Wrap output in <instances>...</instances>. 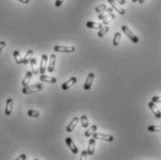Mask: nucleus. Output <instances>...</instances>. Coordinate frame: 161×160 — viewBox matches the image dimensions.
I'll return each instance as SVG.
<instances>
[{
    "label": "nucleus",
    "mask_w": 161,
    "mask_h": 160,
    "mask_svg": "<svg viewBox=\"0 0 161 160\" xmlns=\"http://www.w3.org/2000/svg\"><path fill=\"white\" fill-rule=\"evenodd\" d=\"M43 88V86L42 84H34V85H31V86H26L23 87V94H31V93H34V92H38Z\"/></svg>",
    "instance_id": "nucleus-1"
},
{
    "label": "nucleus",
    "mask_w": 161,
    "mask_h": 160,
    "mask_svg": "<svg viewBox=\"0 0 161 160\" xmlns=\"http://www.w3.org/2000/svg\"><path fill=\"white\" fill-rule=\"evenodd\" d=\"M121 30L124 32V34H126V36H127V37L131 40V42H133V43H138V42H139L138 37L135 36L133 32L130 31V29L129 28L127 25H123V26L121 27Z\"/></svg>",
    "instance_id": "nucleus-2"
},
{
    "label": "nucleus",
    "mask_w": 161,
    "mask_h": 160,
    "mask_svg": "<svg viewBox=\"0 0 161 160\" xmlns=\"http://www.w3.org/2000/svg\"><path fill=\"white\" fill-rule=\"evenodd\" d=\"M54 50L56 52H66L72 53L75 50V47L74 46H55Z\"/></svg>",
    "instance_id": "nucleus-3"
},
{
    "label": "nucleus",
    "mask_w": 161,
    "mask_h": 160,
    "mask_svg": "<svg viewBox=\"0 0 161 160\" xmlns=\"http://www.w3.org/2000/svg\"><path fill=\"white\" fill-rule=\"evenodd\" d=\"M92 137L94 139H96V140H102V141L109 142L114 141L113 136L108 135V134H103V133H97V132H95V133L92 135Z\"/></svg>",
    "instance_id": "nucleus-4"
},
{
    "label": "nucleus",
    "mask_w": 161,
    "mask_h": 160,
    "mask_svg": "<svg viewBox=\"0 0 161 160\" xmlns=\"http://www.w3.org/2000/svg\"><path fill=\"white\" fill-rule=\"evenodd\" d=\"M48 55L43 54L41 57V62H40V67H39V73L41 75H44L47 69V62H48Z\"/></svg>",
    "instance_id": "nucleus-5"
},
{
    "label": "nucleus",
    "mask_w": 161,
    "mask_h": 160,
    "mask_svg": "<svg viewBox=\"0 0 161 160\" xmlns=\"http://www.w3.org/2000/svg\"><path fill=\"white\" fill-rule=\"evenodd\" d=\"M65 143L67 144L69 149L72 151L73 154H78V147H76V145L75 144L74 141L72 140V138L67 137V138L65 139Z\"/></svg>",
    "instance_id": "nucleus-6"
},
{
    "label": "nucleus",
    "mask_w": 161,
    "mask_h": 160,
    "mask_svg": "<svg viewBox=\"0 0 161 160\" xmlns=\"http://www.w3.org/2000/svg\"><path fill=\"white\" fill-rule=\"evenodd\" d=\"M94 78H95V75L93 73H89L87 76V79L85 81V84H84V88L86 90H89L90 88H91V85L94 81Z\"/></svg>",
    "instance_id": "nucleus-7"
},
{
    "label": "nucleus",
    "mask_w": 161,
    "mask_h": 160,
    "mask_svg": "<svg viewBox=\"0 0 161 160\" xmlns=\"http://www.w3.org/2000/svg\"><path fill=\"white\" fill-rule=\"evenodd\" d=\"M76 81H78V78L76 77H75V76H73V77H71V78H69L66 82H64V84L61 85V88L64 90H67V89H69L70 88H71L73 85H75V83H76Z\"/></svg>",
    "instance_id": "nucleus-8"
},
{
    "label": "nucleus",
    "mask_w": 161,
    "mask_h": 160,
    "mask_svg": "<svg viewBox=\"0 0 161 160\" xmlns=\"http://www.w3.org/2000/svg\"><path fill=\"white\" fill-rule=\"evenodd\" d=\"M55 65H56V55L55 54H51L50 57V62H48V73H52L55 69Z\"/></svg>",
    "instance_id": "nucleus-9"
},
{
    "label": "nucleus",
    "mask_w": 161,
    "mask_h": 160,
    "mask_svg": "<svg viewBox=\"0 0 161 160\" xmlns=\"http://www.w3.org/2000/svg\"><path fill=\"white\" fill-rule=\"evenodd\" d=\"M107 2H109V4L112 6V8H113V9H116L118 13H119L120 15H124L126 11L125 9H123L121 7H119L117 5V3L115 1V0H107Z\"/></svg>",
    "instance_id": "nucleus-10"
},
{
    "label": "nucleus",
    "mask_w": 161,
    "mask_h": 160,
    "mask_svg": "<svg viewBox=\"0 0 161 160\" xmlns=\"http://www.w3.org/2000/svg\"><path fill=\"white\" fill-rule=\"evenodd\" d=\"M95 144H96V139L92 138L90 139L89 142V146H88V155L89 156H93L94 152H95Z\"/></svg>",
    "instance_id": "nucleus-11"
},
{
    "label": "nucleus",
    "mask_w": 161,
    "mask_h": 160,
    "mask_svg": "<svg viewBox=\"0 0 161 160\" xmlns=\"http://www.w3.org/2000/svg\"><path fill=\"white\" fill-rule=\"evenodd\" d=\"M148 106H149V108L152 110V112L154 113V115H155V116H156L157 118H161V112L159 111V109L157 107L155 102H150L148 103Z\"/></svg>",
    "instance_id": "nucleus-12"
},
{
    "label": "nucleus",
    "mask_w": 161,
    "mask_h": 160,
    "mask_svg": "<svg viewBox=\"0 0 161 160\" xmlns=\"http://www.w3.org/2000/svg\"><path fill=\"white\" fill-rule=\"evenodd\" d=\"M79 123V118L78 117H74L73 119H72V121L70 122V124L67 126V128H66V130H67V132H72L74 129H75V128L78 126V124Z\"/></svg>",
    "instance_id": "nucleus-13"
},
{
    "label": "nucleus",
    "mask_w": 161,
    "mask_h": 160,
    "mask_svg": "<svg viewBox=\"0 0 161 160\" xmlns=\"http://www.w3.org/2000/svg\"><path fill=\"white\" fill-rule=\"evenodd\" d=\"M31 67H32V73L34 75H38L39 74V68L37 66V61L36 58H32L30 61Z\"/></svg>",
    "instance_id": "nucleus-14"
},
{
    "label": "nucleus",
    "mask_w": 161,
    "mask_h": 160,
    "mask_svg": "<svg viewBox=\"0 0 161 160\" xmlns=\"http://www.w3.org/2000/svg\"><path fill=\"white\" fill-rule=\"evenodd\" d=\"M13 108V100L12 99H8L6 102V108H5V114L7 115H10L12 112Z\"/></svg>",
    "instance_id": "nucleus-15"
},
{
    "label": "nucleus",
    "mask_w": 161,
    "mask_h": 160,
    "mask_svg": "<svg viewBox=\"0 0 161 160\" xmlns=\"http://www.w3.org/2000/svg\"><path fill=\"white\" fill-rule=\"evenodd\" d=\"M40 80L42 82L50 83V84H54V83H56V81H57V78L53 77V76H48V75H41Z\"/></svg>",
    "instance_id": "nucleus-16"
},
{
    "label": "nucleus",
    "mask_w": 161,
    "mask_h": 160,
    "mask_svg": "<svg viewBox=\"0 0 161 160\" xmlns=\"http://www.w3.org/2000/svg\"><path fill=\"white\" fill-rule=\"evenodd\" d=\"M111 13H113V8H109V9H104L102 12H101L99 16H98V19H99L100 20H102L103 19H105L107 16H109Z\"/></svg>",
    "instance_id": "nucleus-17"
},
{
    "label": "nucleus",
    "mask_w": 161,
    "mask_h": 160,
    "mask_svg": "<svg viewBox=\"0 0 161 160\" xmlns=\"http://www.w3.org/2000/svg\"><path fill=\"white\" fill-rule=\"evenodd\" d=\"M32 76H33V73L32 72H27L25 74V76H24V78L23 79V82H22V84L23 87H26L29 85V83L32 79Z\"/></svg>",
    "instance_id": "nucleus-18"
},
{
    "label": "nucleus",
    "mask_w": 161,
    "mask_h": 160,
    "mask_svg": "<svg viewBox=\"0 0 161 160\" xmlns=\"http://www.w3.org/2000/svg\"><path fill=\"white\" fill-rule=\"evenodd\" d=\"M86 26L88 27V28H90V29L100 30L102 27V23H94V22H88L86 23Z\"/></svg>",
    "instance_id": "nucleus-19"
},
{
    "label": "nucleus",
    "mask_w": 161,
    "mask_h": 160,
    "mask_svg": "<svg viewBox=\"0 0 161 160\" xmlns=\"http://www.w3.org/2000/svg\"><path fill=\"white\" fill-rule=\"evenodd\" d=\"M33 55H34V51H33L32 50H28V51L26 52V54H25L23 60V64H27L28 62H30L31 59L33 58Z\"/></svg>",
    "instance_id": "nucleus-20"
},
{
    "label": "nucleus",
    "mask_w": 161,
    "mask_h": 160,
    "mask_svg": "<svg viewBox=\"0 0 161 160\" xmlns=\"http://www.w3.org/2000/svg\"><path fill=\"white\" fill-rule=\"evenodd\" d=\"M97 130V126H95V125H92L91 127H90L89 129H87V131L85 132V137L89 138V137H91L95 132Z\"/></svg>",
    "instance_id": "nucleus-21"
},
{
    "label": "nucleus",
    "mask_w": 161,
    "mask_h": 160,
    "mask_svg": "<svg viewBox=\"0 0 161 160\" xmlns=\"http://www.w3.org/2000/svg\"><path fill=\"white\" fill-rule=\"evenodd\" d=\"M13 57H14V60H15L16 64H23V59L20 57V54L18 50H15L13 52Z\"/></svg>",
    "instance_id": "nucleus-22"
},
{
    "label": "nucleus",
    "mask_w": 161,
    "mask_h": 160,
    "mask_svg": "<svg viewBox=\"0 0 161 160\" xmlns=\"http://www.w3.org/2000/svg\"><path fill=\"white\" fill-rule=\"evenodd\" d=\"M120 40H121V34L119 32H117L115 34V37H114V40H113V45L115 47H117L120 43Z\"/></svg>",
    "instance_id": "nucleus-23"
},
{
    "label": "nucleus",
    "mask_w": 161,
    "mask_h": 160,
    "mask_svg": "<svg viewBox=\"0 0 161 160\" xmlns=\"http://www.w3.org/2000/svg\"><path fill=\"white\" fill-rule=\"evenodd\" d=\"M108 32H109V27L108 26H102V28L99 30V32H98V37H103Z\"/></svg>",
    "instance_id": "nucleus-24"
},
{
    "label": "nucleus",
    "mask_w": 161,
    "mask_h": 160,
    "mask_svg": "<svg viewBox=\"0 0 161 160\" xmlns=\"http://www.w3.org/2000/svg\"><path fill=\"white\" fill-rule=\"evenodd\" d=\"M115 19H116V15L113 14V13H111V14H110L109 16H107L105 19H103V20H102V24L106 25V24L110 23L112 22V20H114Z\"/></svg>",
    "instance_id": "nucleus-25"
},
{
    "label": "nucleus",
    "mask_w": 161,
    "mask_h": 160,
    "mask_svg": "<svg viewBox=\"0 0 161 160\" xmlns=\"http://www.w3.org/2000/svg\"><path fill=\"white\" fill-rule=\"evenodd\" d=\"M80 122H81V126L83 128H88L89 127V119L87 115H83L81 117H80Z\"/></svg>",
    "instance_id": "nucleus-26"
},
{
    "label": "nucleus",
    "mask_w": 161,
    "mask_h": 160,
    "mask_svg": "<svg viewBox=\"0 0 161 160\" xmlns=\"http://www.w3.org/2000/svg\"><path fill=\"white\" fill-rule=\"evenodd\" d=\"M27 115H29L30 117H34V118H37L40 115V113L38 112L37 110H29L28 111V113Z\"/></svg>",
    "instance_id": "nucleus-27"
},
{
    "label": "nucleus",
    "mask_w": 161,
    "mask_h": 160,
    "mask_svg": "<svg viewBox=\"0 0 161 160\" xmlns=\"http://www.w3.org/2000/svg\"><path fill=\"white\" fill-rule=\"evenodd\" d=\"M107 9V7H106L105 4H101V5L97 6L96 8H95V12L96 13H101V12H102L104 9Z\"/></svg>",
    "instance_id": "nucleus-28"
},
{
    "label": "nucleus",
    "mask_w": 161,
    "mask_h": 160,
    "mask_svg": "<svg viewBox=\"0 0 161 160\" xmlns=\"http://www.w3.org/2000/svg\"><path fill=\"white\" fill-rule=\"evenodd\" d=\"M148 130L152 131V132H160L161 125H157V126H150V127H148Z\"/></svg>",
    "instance_id": "nucleus-29"
},
{
    "label": "nucleus",
    "mask_w": 161,
    "mask_h": 160,
    "mask_svg": "<svg viewBox=\"0 0 161 160\" xmlns=\"http://www.w3.org/2000/svg\"><path fill=\"white\" fill-rule=\"evenodd\" d=\"M152 102L155 103H161V96H154L152 98Z\"/></svg>",
    "instance_id": "nucleus-30"
},
{
    "label": "nucleus",
    "mask_w": 161,
    "mask_h": 160,
    "mask_svg": "<svg viewBox=\"0 0 161 160\" xmlns=\"http://www.w3.org/2000/svg\"><path fill=\"white\" fill-rule=\"evenodd\" d=\"M87 156H88V151L87 150H84L81 154L80 156V160H84V159H87Z\"/></svg>",
    "instance_id": "nucleus-31"
},
{
    "label": "nucleus",
    "mask_w": 161,
    "mask_h": 160,
    "mask_svg": "<svg viewBox=\"0 0 161 160\" xmlns=\"http://www.w3.org/2000/svg\"><path fill=\"white\" fill-rule=\"evenodd\" d=\"M16 159H17V160H25V159H27V156H26L25 154H23V155L19 156Z\"/></svg>",
    "instance_id": "nucleus-32"
},
{
    "label": "nucleus",
    "mask_w": 161,
    "mask_h": 160,
    "mask_svg": "<svg viewBox=\"0 0 161 160\" xmlns=\"http://www.w3.org/2000/svg\"><path fill=\"white\" fill-rule=\"evenodd\" d=\"M6 47V42L5 41H0V52L3 50V48Z\"/></svg>",
    "instance_id": "nucleus-33"
},
{
    "label": "nucleus",
    "mask_w": 161,
    "mask_h": 160,
    "mask_svg": "<svg viewBox=\"0 0 161 160\" xmlns=\"http://www.w3.org/2000/svg\"><path fill=\"white\" fill-rule=\"evenodd\" d=\"M64 0H56V2H55V6L56 7H61L62 2H64Z\"/></svg>",
    "instance_id": "nucleus-34"
},
{
    "label": "nucleus",
    "mask_w": 161,
    "mask_h": 160,
    "mask_svg": "<svg viewBox=\"0 0 161 160\" xmlns=\"http://www.w3.org/2000/svg\"><path fill=\"white\" fill-rule=\"evenodd\" d=\"M116 2L119 5H125L126 4V0H116Z\"/></svg>",
    "instance_id": "nucleus-35"
},
{
    "label": "nucleus",
    "mask_w": 161,
    "mask_h": 160,
    "mask_svg": "<svg viewBox=\"0 0 161 160\" xmlns=\"http://www.w3.org/2000/svg\"><path fill=\"white\" fill-rule=\"evenodd\" d=\"M20 2H22V3H23V4H28L30 2V0H19Z\"/></svg>",
    "instance_id": "nucleus-36"
},
{
    "label": "nucleus",
    "mask_w": 161,
    "mask_h": 160,
    "mask_svg": "<svg viewBox=\"0 0 161 160\" xmlns=\"http://www.w3.org/2000/svg\"><path fill=\"white\" fill-rule=\"evenodd\" d=\"M138 2H139L140 4H143V3L145 2V0H138Z\"/></svg>",
    "instance_id": "nucleus-37"
},
{
    "label": "nucleus",
    "mask_w": 161,
    "mask_h": 160,
    "mask_svg": "<svg viewBox=\"0 0 161 160\" xmlns=\"http://www.w3.org/2000/svg\"><path fill=\"white\" fill-rule=\"evenodd\" d=\"M131 1L133 3H136V2H138V0H131Z\"/></svg>",
    "instance_id": "nucleus-38"
}]
</instances>
